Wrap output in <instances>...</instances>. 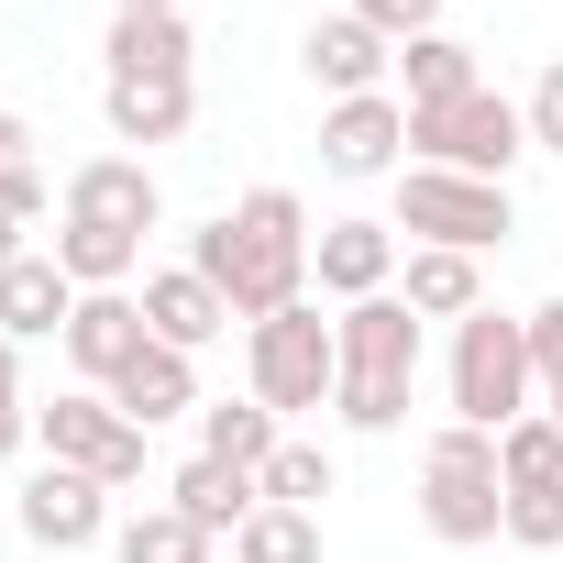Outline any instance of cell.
<instances>
[{
  "instance_id": "obj_17",
  "label": "cell",
  "mask_w": 563,
  "mask_h": 563,
  "mask_svg": "<svg viewBox=\"0 0 563 563\" xmlns=\"http://www.w3.org/2000/svg\"><path fill=\"white\" fill-rule=\"evenodd\" d=\"M144 332H155V343H177V354H199V343H221V332H232V299L210 288L199 265H166V276H144Z\"/></svg>"
},
{
  "instance_id": "obj_7",
  "label": "cell",
  "mask_w": 563,
  "mask_h": 563,
  "mask_svg": "<svg viewBox=\"0 0 563 563\" xmlns=\"http://www.w3.org/2000/svg\"><path fill=\"white\" fill-rule=\"evenodd\" d=\"M398 232L409 243H453V254H497L519 232L497 177H453V166H398Z\"/></svg>"
},
{
  "instance_id": "obj_1",
  "label": "cell",
  "mask_w": 563,
  "mask_h": 563,
  "mask_svg": "<svg viewBox=\"0 0 563 563\" xmlns=\"http://www.w3.org/2000/svg\"><path fill=\"white\" fill-rule=\"evenodd\" d=\"M188 265L232 299V321H276V310L310 299V210L288 188H254V199H232L221 221L188 232Z\"/></svg>"
},
{
  "instance_id": "obj_20",
  "label": "cell",
  "mask_w": 563,
  "mask_h": 563,
  "mask_svg": "<svg viewBox=\"0 0 563 563\" xmlns=\"http://www.w3.org/2000/svg\"><path fill=\"white\" fill-rule=\"evenodd\" d=\"M420 321H475L486 310V276H475V254H453V243H409V288H398Z\"/></svg>"
},
{
  "instance_id": "obj_13",
  "label": "cell",
  "mask_w": 563,
  "mask_h": 563,
  "mask_svg": "<svg viewBox=\"0 0 563 563\" xmlns=\"http://www.w3.org/2000/svg\"><path fill=\"white\" fill-rule=\"evenodd\" d=\"M78 276L56 265V254H23V265H0V343H67V321H78Z\"/></svg>"
},
{
  "instance_id": "obj_8",
  "label": "cell",
  "mask_w": 563,
  "mask_h": 563,
  "mask_svg": "<svg viewBox=\"0 0 563 563\" xmlns=\"http://www.w3.org/2000/svg\"><path fill=\"white\" fill-rule=\"evenodd\" d=\"M34 442H45V464H78V475H100L111 497L122 486H144V431L100 398V387H78V398H56V409H34Z\"/></svg>"
},
{
  "instance_id": "obj_5",
  "label": "cell",
  "mask_w": 563,
  "mask_h": 563,
  "mask_svg": "<svg viewBox=\"0 0 563 563\" xmlns=\"http://www.w3.org/2000/svg\"><path fill=\"white\" fill-rule=\"evenodd\" d=\"M519 155H530V111L497 100V89H464L442 111H409V166H453V177H497L508 188Z\"/></svg>"
},
{
  "instance_id": "obj_9",
  "label": "cell",
  "mask_w": 563,
  "mask_h": 563,
  "mask_svg": "<svg viewBox=\"0 0 563 563\" xmlns=\"http://www.w3.org/2000/svg\"><path fill=\"white\" fill-rule=\"evenodd\" d=\"M67 221L144 243V232L166 221V188H155V166H144V155H89V166H67Z\"/></svg>"
},
{
  "instance_id": "obj_23",
  "label": "cell",
  "mask_w": 563,
  "mask_h": 563,
  "mask_svg": "<svg viewBox=\"0 0 563 563\" xmlns=\"http://www.w3.org/2000/svg\"><path fill=\"white\" fill-rule=\"evenodd\" d=\"M398 78H409V111H442V100L486 89V78H475V45H453V34H420V45H398Z\"/></svg>"
},
{
  "instance_id": "obj_29",
  "label": "cell",
  "mask_w": 563,
  "mask_h": 563,
  "mask_svg": "<svg viewBox=\"0 0 563 563\" xmlns=\"http://www.w3.org/2000/svg\"><path fill=\"white\" fill-rule=\"evenodd\" d=\"M530 376H541V420L563 431V299L530 310Z\"/></svg>"
},
{
  "instance_id": "obj_16",
  "label": "cell",
  "mask_w": 563,
  "mask_h": 563,
  "mask_svg": "<svg viewBox=\"0 0 563 563\" xmlns=\"http://www.w3.org/2000/svg\"><path fill=\"white\" fill-rule=\"evenodd\" d=\"M100 398H111L133 431H155V420H177V409H210V398H199V354H177V343H144Z\"/></svg>"
},
{
  "instance_id": "obj_34",
  "label": "cell",
  "mask_w": 563,
  "mask_h": 563,
  "mask_svg": "<svg viewBox=\"0 0 563 563\" xmlns=\"http://www.w3.org/2000/svg\"><path fill=\"white\" fill-rule=\"evenodd\" d=\"M23 254H34V243H23V221H12V210H0V265H23Z\"/></svg>"
},
{
  "instance_id": "obj_3",
  "label": "cell",
  "mask_w": 563,
  "mask_h": 563,
  "mask_svg": "<svg viewBox=\"0 0 563 563\" xmlns=\"http://www.w3.org/2000/svg\"><path fill=\"white\" fill-rule=\"evenodd\" d=\"M420 519H431V541H453V552L508 541L497 431H475V420H442V431H431V453H420Z\"/></svg>"
},
{
  "instance_id": "obj_12",
  "label": "cell",
  "mask_w": 563,
  "mask_h": 563,
  "mask_svg": "<svg viewBox=\"0 0 563 563\" xmlns=\"http://www.w3.org/2000/svg\"><path fill=\"white\" fill-rule=\"evenodd\" d=\"M310 276L354 310V299H387L398 288V221H321L310 232Z\"/></svg>"
},
{
  "instance_id": "obj_10",
  "label": "cell",
  "mask_w": 563,
  "mask_h": 563,
  "mask_svg": "<svg viewBox=\"0 0 563 563\" xmlns=\"http://www.w3.org/2000/svg\"><path fill=\"white\" fill-rule=\"evenodd\" d=\"M23 541H45V552L111 541V486L78 475V464H34V475H23Z\"/></svg>"
},
{
  "instance_id": "obj_26",
  "label": "cell",
  "mask_w": 563,
  "mask_h": 563,
  "mask_svg": "<svg viewBox=\"0 0 563 563\" xmlns=\"http://www.w3.org/2000/svg\"><path fill=\"white\" fill-rule=\"evenodd\" d=\"M497 475H508V486H563V431H552L541 409L508 420V431H497Z\"/></svg>"
},
{
  "instance_id": "obj_14",
  "label": "cell",
  "mask_w": 563,
  "mask_h": 563,
  "mask_svg": "<svg viewBox=\"0 0 563 563\" xmlns=\"http://www.w3.org/2000/svg\"><path fill=\"white\" fill-rule=\"evenodd\" d=\"M299 67L332 89V100H376L387 89V67H398V45L376 34V23H354V12H332V23H310V45H299Z\"/></svg>"
},
{
  "instance_id": "obj_36",
  "label": "cell",
  "mask_w": 563,
  "mask_h": 563,
  "mask_svg": "<svg viewBox=\"0 0 563 563\" xmlns=\"http://www.w3.org/2000/svg\"><path fill=\"white\" fill-rule=\"evenodd\" d=\"M111 12H188V0H111Z\"/></svg>"
},
{
  "instance_id": "obj_11",
  "label": "cell",
  "mask_w": 563,
  "mask_h": 563,
  "mask_svg": "<svg viewBox=\"0 0 563 563\" xmlns=\"http://www.w3.org/2000/svg\"><path fill=\"white\" fill-rule=\"evenodd\" d=\"M321 166L332 177H398L409 166V100H332V122H321Z\"/></svg>"
},
{
  "instance_id": "obj_31",
  "label": "cell",
  "mask_w": 563,
  "mask_h": 563,
  "mask_svg": "<svg viewBox=\"0 0 563 563\" xmlns=\"http://www.w3.org/2000/svg\"><path fill=\"white\" fill-rule=\"evenodd\" d=\"M34 442V409H23V343H0V464Z\"/></svg>"
},
{
  "instance_id": "obj_22",
  "label": "cell",
  "mask_w": 563,
  "mask_h": 563,
  "mask_svg": "<svg viewBox=\"0 0 563 563\" xmlns=\"http://www.w3.org/2000/svg\"><path fill=\"white\" fill-rule=\"evenodd\" d=\"M111 78H188V12H111Z\"/></svg>"
},
{
  "instance_id": "obj_15",
  "label": "cell",
  "mask_w": 563,
  "mask_h": 563,
  "mask_svg": "<svg viewBox=\"0 0 563 563\" xmlns=\"http://www.w3.org/2000/svg\"><path fill=\"white\" fill-rule=\"evenodd\" d=\"M144 343H155V332H144V299H133V288H89L78 321H67V365H78L89 387H111Z\"/></svg>"
},
{
  "instance_id": "obj_33",
  "label": "cell",
  "mask_w": 563,
  "mask_h": 563,
  "mask_svg": "<svg viewBox=\"0 0 563 563\" xmlns=\"http://www.w3.org/2000/svg\"><path fill=\"white\" fill-rule=\"evenodd\" d=\"M530 155H563V56H552L541 89H530Z\"/></svg>"
},
{
  "instance_id": "obj_25",
  "label": "cell",
  "mask_w": 563,
  "mask_h": 563,
  "mask_svg": "<svg viewBox=\"0 0 563 563\" xmlns=\"http://www.w3.org/2000/svg\"><path fill=\"white\" fill-rule=\"evenodd\" d=\"M232 563H321V508H254L232 530Z\"/></svg>"
},
{
  "instance_id": "obj_6",
  "label": "cell",
  "mask_w": 563,
  "mask_h": 563,
  "mask_svg": "<svg viewBox=\"0 0 563 563\" xmlns=\"http://www.w3.org/2000/svg\"><path fill=\"white\" fill-rule=\"evenodd\" d=\"M243 365H254V398L276 409V420H299V409H321L332 387H343V332L299 299V310H276V321H254V343H243Z\"/></svg>"
},
{
  "instance_id": "obj_4",
  "label": "cell",
  "mask_w": 563,
  "mask_h": 563,
  "mask_svg": "<svg viewBox=\"0 0 563 563\" xmlns=\"http://www.w3.org/2000/svg\"><path fill=\"white\" fill-rule=\"evenodd\" d=\"M530 409H541V376H530V321H508V310L453 321V420L508 431V420H530Z\"/></svg>"
},
{
  "instance_id": "obj_35",
  "label": "cell",
  "mask_w": 563,
  "mask_h": 563,
  "mask_svg": "<svg viewBox=\"0 0 563 563\" xmlns=\"http://www.w3.org/2000/svg\"><path fill=\"white\" fill-rule=\"evenodd\" d=\"M23 144H34V133H23V111H0V155H23Z\"/></svg>"
},
{
  "instance_id": "obj_21",
  "label": "cell",
  "mask_w": 563,
  "mask_h": 563,
  "mask_svg": "<svg viewBox=\"0 0 563 563\" xmlns=\"http://www.w3.org/2000/svg\"><path fill=\"white\" fill-rule=\"evenodd\" d=\"M276 442H288V431H276V409H265V398H210V409H199V453H210V464L265 475V464H276Z\"/></svg>"
},
{
  "instance_id": "obj_28",
  "label": "cell",
  "mask_w": 563,
  "mask_h": 563,
  "mask_svg": "<svg viewBox=\"0 0 563 563\" xmlns=\"http://www.w3.org/2000/svg\"><path fill=\"white\" fill-rule=\"evenodd\" d=\"M508 541L519 552H563V486H508Z\"/></svg>"
},
{
  "instance_id": "obj_19",
  "label": "cell",
  "mask_w": 563,
  "mask_h": 563,
  "mask_svg": "<svg viewBox=\"0 0 563 563\" xmlns=\"http://www.w3.org/2000/svg\"><path fill=\"white\" fill-rule=\"evenodd\" d=\"M166 508H177V519H199V530L221 541V530H243V519L265 508V475H243V464H210V453H199V464H177V475H166Z\"/></svg>"
},
{
  "instance_id": "obj_24",
  "label": "cell",
  "mask_w": 563,
  "mask_h": 563,
  "mask_svg": "<svg viewBox=\"0 0 563 563\" xmlns=\"http://www.w3.org/2000/svg\"><path fill=\"white\" fill-rule=\"evenodd\" d=\"M111 563H210V530L177 519V508H133L111 530Z\"/></svg>"
},
{
  "instance_id": "obj_30",
  "label": "cell",
  "mask_w": 563,
  "mask_h": 563,
  "mask_svg": "<svg viewBox=\"0 0 563 563\" xmlns=\"http://www.w3.org/2000/svg\"><path fill=\"white\" fill-rule=\"evenodd\" d=\"M354 23H376L387 45H420V34H442V0H343Z\"/></svg>"
},
{
  "instance_id": "obj_27",
  "label": "cell",
  "mask_w": 563,
  "mask_h": 563,
  "mask_svg": "<svg viewBox=\"0 0 563 563\" xmlns=\"http://www.w3.org/2000/svg\"><path fill=\"white\" fill-rule=\"evenodd\" d=\"M332 497V453L321 442H276V464H265V508H321Z\"/></svg>"
},
{
  "instance_id": "obj_32",
  "label": "cell",
  "mask_w": 563,
  "mask_h": 563,
  "mask_svg": "<svg viewBox=\"0 0 563 563\" xmlns=\"http://www.w3.org/2000/svg\"><path fill=\"white\" fill-rule=\"evenodd\" d=\"M0 210H12V221L45 210V155H34V144H23V155H0Z\"/></svg>"
},
{
  "instance_id": "obj_18",
  "label": "cell",
  "mask_w": 563,
  "mask_h": 563,
  "mask_svg": "<svg viewBox=\"0 0 563 563\" xmlns=\"http://www.w3.org/2000/svg\"><path fill=\"white\" fill-rule=\"evenodd\" d=\"M100 111H111V144H177L199 89L188 78H100Z\"/></svg>"
},
{
  "instance_id": "obj_2",
  "label": "cell",
  "mask_w": 563,
  "mask_h": 563,
  "mask_svg": "<svg viewBox=\"0 0 563 563\" xmlns=\"http://www.w3.org/2000/svg\"><path fill=\"white\" fill-rule=\"evenodd\" d=\"M332 332H343V387H332L343 431H398L420 387V310L387 288V299H354Z\"/></svg>"
}]
</instances>
